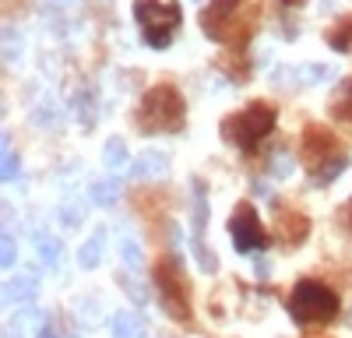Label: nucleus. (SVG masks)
<instances>
[{
    "mask_svg": "<svg viewBox=\"0 0 352 338\" xmlns=\"http://www.w3.org/2000/svg\"><path fill=\"white\" fill-rule=\"evenodd\" d=\"M184 120H187V102L173 84H152L141 95L134 113V124L141 134H176L184 131Z\"/></svg>",
    "mask_w": 352,
    "mask_h": 338,
    "instance_id": "f03ea898",
    "label": "nucleus"
},
{
    "mask_svg": "<svg viewBox=\"0 0 352 338\" xmlns=\"http://www.w3.org/2000/svg\"><path fill=\"white\" fill-rule=\"evenodd\" d=\"M155 289H159V300H162V310L173 317V321H190V286L180 271V261L173 258H162L155 264Z\"/></svg>",
    "mask_w": 352,
    "mask_h": 338,
    "instance_id": "0eeeda50",
    "label": "nucleus"
},
{
    "mask_svg": "<svg viewBox=\"0 0 352 338\" xmlns=\"http://www.w3.org/2000/svg\"><path fill=\"white\" fill-rule=\"evenodd\" d=\"M328 109H331V117H335V120H342V124L352 127V78L338 84V92L331 95Z\"/></svg>",
    "mask_w": 352,
    "mask_h": 338,
    "instance_id": "2eb2a0df",
    "label": "nucleus"
},
{
    "mask_svg": "<svg viewBox=\"0 0 352 338\" xmlns=\"http://www.w3.org/2000/svg\"><path fill=\"white\" fill-rule=\"evenodd\" d=\"M39 338H60V335H56V328H53V321H43L39 324Z\"/></svg>",
    "mask_w": 352,
    "mask_h": 338,
    "instance_id": "c756f323",
    "label": "nucleus"
},
{
    "mask_svg": "<svg viewBox=\"0 0 352 338\" xmlns=\"http://www.w3.org/2000/svg\"><path fill=\"white\" fill-rule=\"evenodd\" d=\"M275 236L285 247H300L310 236V218L303 212H296V208H278V215H275Z\"/></svg>",
    "mask_w": 352,
    "mask_h": 338,
    "instance_id": "1a4fd4ad",
    "label": "nucleus"
},
{
    "mask_svg": "<svg viewBox=\"0 0 352 338\" xmlns=\"http://www.w3.org/2000/svg\"><path fill=\"white\" fill-rule=\"evenodd\" d=\"M240 8H243V0H215L212 8H204L201 11L204 36L215 43H226L232 49H243L254 25H250V18H240Z\"/></svg>",
    "mask_w": 352,
    "mask_h": 338,
    "instance_id": "423d86ee",
    "label": "nucleus"
},
{
    "mask_svg": "<svg viewBox=\"0 0 352 338\" xmlns=\"http://www.w3.org/2000/svg\"><path fill=\"white\" fill-rule=\"evenodd\" d=\"M102 250H106V229H99L96 236H88L81 247H78V264L81 268H96L102 261Z\"/></svg>",
    "mask_w": 352,
    "mask_h": 338,
    "instance_id": "f3484780",
    "label": "nucleus"
},
{
    "mask_svg": "<svg viewBox=\"0 0 352 338\" xmlns=\"http://www.w3.org/2000/svg\"><path fill=\"white\" fill-rule=\"evenodd\" d=\"M120 286H124V293H127V296H131L138 306H144V300H148V289H144L138 278H127V275H120Z\"/></svg>",
    "mask_w": 352,
    "mask_h": 338,
    "instance_id": "5701e85b",
    "label": "nucleus"
},
{
    "mask_svg": "<svg viewBox=\"0 0 352 338\" xmlns=\"http://www.w3.org/2000/svg\"><path fill=\"white\" fill-rule=\"evenodd\" d=\"M120 194H124L120 180H116V177H102V180H96L92 187H88V201L99 205V208H109V205L120 201Z\"/></svg>",
    "mask_w": 352,
    "mask_h": 338,
    "instance_id": "ddd939ff",
    "label": "nucleus"
},
{
    "mask_svg": "<svg viewBox=\"0 0 352 338\" xmlns=\"http://www.w3.org/2000/svg\"><path fill=\"white\" fill-rule=\"evenodd\" d=\"M278 4H282V8H300L303 0H278Z\"/></svg>",
    "mask_w": 352,
    "mask_h": 338,
    "instance_id": "7c9ffc66",
    "label": "nucleus"
},
{
    "mask_svg": "<svg viewBox=\"0 0 352 338\" xmlns=\"http://www.w3.org/2000/svg\"><path fill=\"white\" fill-rule=\"evenodd\" d=\"M166 169H169V159H166L162 152H144V155L134 159L131 177H134V180H155V177L166 173Z\"/></svg>",
    "mask_w": 352,
    "mask_h": 338,
    "instance_id": "f8f14e48",
    "label": "nucleus"
},
{
    "mask_svg": "<svg viewBox=\"0 0 352 338\" xmlns=\"http://www.w3.org/2000/svg\"><path fill=\"white\" fill-rule=\"evenodd\" d=\"M300 152H303V166L314 183H331L345 173L349 166V152L342 141L324 127V124H310L303 127V141H300Z\"/></svg>",
    "mask_w": 352,
    "mask_h": 338,
    "instance_id": "f257e3e1",
    "label": "nucleus"
},
{
    "mask_svg": "<svg viewBox=\"0 0 352 338\" xmlns=\"http://www.w3.org/2000/svg\"><path fill=\"white\" fill-rule=\"evenodd\" d=\"M342 225H345V229H352V197H349V201H345V208H342Z\"/></svg>",
    "mask_w": 352,
    "mask_h": 338,
    "instance_id": "c85d7f7f",
    "label": "nucleus"
},
{
    "mask_svg": "<svg viewBox=\"0 0 352 338\" xmlns=\"http://www.w3.org/2000/svg\"><path fill=\"white\" fill-rule=\"evenodd\" d=\"M272 173H275V177H289V173H292V169H289V159H285V155H278V162L272 159Z\"/></svg>",
    "mask_w": 352,
    "mask_h": 338,
    "instance_id": "cd10ccee",
    "label": "nucleus"
},
{
    "mask_svg": "<svg viewBox=\"0 0 352 338\" xmlns=\"http://www.w3.org/2000/svg\"><path fill=\"white\" fill-rule=\"evenodd\" d=\"M289 317L296 324H324L338 317V293L317 278H300L289 293Z\"/></svg>",
    "mask_w": 352,
    "mask_h": 338,
    "instance_id": "7ed1b4c3",
    "label": "nucleus"
},
{
    "mask_svg": "<svg viewBox=\"0 0 352 338\" xmlns=\"http://www.w3.org/2000/svg\"><path fill=\"white\" fill-rule=\"evenodd\" d=\"M85 218V201H78V197H67V201L60 205V222L64 225H78Z\"/></svg>",
    "mask_w": 352,
    "mask_h": 338,
    "instance_id": "412c9836",
    "label": "nucleus"
},
{
    "mask_svg": "<svg viewBox=\"0 0 352 338\" xmlns=\"http://www.w3.org/2000/svg\"><path fill=\"white\" fill-rule=\"evenodd\" d=\"M113 338H144V321L134 310H120L113 317Z\"/></svg>",
    "mask_w": 352,
    "mask_h": 338,
    "instance_id": "4468645a",
    "label": "nucleus"
},
{
    "mask_svg": "<svg viewBox=\"0 0 352 338\" xmlns=\"http://www.w3.org/2000/svg\"><path fill=\"white\" fill-rule=\"evenodd\" d=\"M102 162H106V169H124L127 166V145H124V137H109L106 141Z\"/></svg>",
    "mask_w": 352,
    "mask_h": 338,
    "instance_id": "6ab92c4d",
    "label": "nucleus"
},
{
    "mask_svg": "<svg viewBox=\"0 0 352 338\" xmlns=\"http://www.w3.org/2000/svg\"><path fill=\"white\" fill-rule=\"evenodd\" d=\"M18 56H21V39H18L14 28H4V60L18 64Z\"/></svg>",
    "mask_w": 352,
    "mask_h": 338,
    "instance_id": "4be33fe9",
    "label": "nucleus"
},
{
    "mask_svg": "<svg viewBox=\"0 0 352 338\" xmlns=\"http://www.w3.org/2000/svg\"><path fill=\"white\" fill-rule=\"evenodd\" d=\"M324 43L338 53H352V14H345L342 21H335L328 32H324Z\"/></svg>",
    "mask_w": 352,
    "mask_h": 338,
    "instance_id": "dca6fc26",
    "label": "nucleus"
},
{
    "mask_svg": "<svg viewBox=\"0 0 352 338\" xmlns=\"http://www.w3.org/2000/svg\"><path fill=\"white\" fill-rule=\"evenodd\" d=\"M190 208H194V218H190V243H201V240H204V229H208V197H204V180H194Z\"/></svg>",
    "mask_w": 352,
    "mask_h": 338,
    "instance_id": "9b49d317",
    "label": "nucleus"
},
{
    "mask_svg": "<svg viewBox=\"0 0 352 338\" xmlns=\"http://www.w3.org/2000/svg\"><path fill=\"white\" fill-rule=\"evenodd\" d=\"M18 155L11 152V134H4V180H14L18 177Z\"/></svg>",
    "mask_w": 352,
    "mask_h": 338,
    "instance_id": "b1692460",
    "label": "nucleus"
},
{
    "mask_svg": "<svg viewBox=\"0 0 352 338\" xmlns=\"http://www.w3.org/2000/svg\"><path fill=\"white\" fill-rule=\"evenodd\" d=\"M36 296H39V278L32 271H21V275L8 278V286H4L8 303H36Z\"/></svg>",
    "mask_w": 352,
    "mask_h": 338,
    "instance_id": "9d476101",
    "label": "nucleus"
},
{
    "mask_svg": "<svg viewBox=\"0 0 352 338\" xmlns=\"http://www.w3.org/2000/svg\"><path fill=\"white\" fill-rule=\"evenodd\" d=\"M18 261V247H14V240L4 233V243H0V264H4V268H11Z\"/></svg>",
    "mask_w": 352,
    "mask_h": 338,
    "instance_id": "a878e982",
    "label": "nucleus"
},
{
    "mask_svg": "<svg viewBox=\"0 0 352 338\" xmlns=\"http://www.w3.org/2000/svg\"><path fill=\"white\" fill-rule=\"evenodd\" d=\"M36 124H39V127H46V124L56 127V124H60V117H56V106H53L50 99L39 102V109H36Z\"/></svg>",
    "mask_w": 352,
    "mask_h": 338,
    "instance_id": "393cba45",
    "label": "nucleus"
},
{
    "mask_svg": "<svg viewBox=\"0 0 352 338\" xmlns=\"http://www.w3.org/2000/svg\"><path fill=\"white\" fill-rule=\"evenodd\" d=\"M74 113L81 117V124H85V127H92L96 102H92V92H88V89H78V92H74Z\"/></svg>",
    "mask_w": 352,
    "mask_h": 338,
    "instance_id": "aec40b11",
    "label": "nucleus"
},
{
    "mask_svg": "<svg viewBox=\"0 0 352 338\" xmlns=\"http://www.w3.org/2000/svg\"><path fill=\"white\" fill-rule=\"evenodd\" d=\"M275 106L272 102H250L247 109H236L232 117L222 120V137L229 141V145H236V148H254L257 141H264L272 131H275Z\"/></svg>",
    "mask_w": 352,
    "mask_h": 338,
    "instance_id": "39448f33",
    "label": "nucleus"
},
{
    "mask_svg": "<svg viewBox=\"0 0 352 338\" xmlns=\"http://www.w3.org/2000/svg\"><path fill=\"white\" fill-rule=\"evenodd\" d=\"M36 250H39V261L43 264H50V268H56V264H60V240H56V236H50V233H39L36 236Z\"/></svg>",
    "mask_w": 352,
    "mask_h": 338,
    "instance_id": "a211bd4d",
    "label": "nucleus"
},
{
    "mask_svg": "<svg viewBox=\"0 0 352 338\" xmlns=\"http://www.w3.org/2000/svg\"><path fill=\"white\" fill-rule=\"evenodd\" d=\"M134 21L152 49H166L184 21V11L176 0H134Z\"/></svg>",
    "mask_w": 352,
    "mask_h": 338,
    "instance_id": "20e7f679",
    "label": "nucleus"
},
{
    "mask_svg": "<svg viewBox=\"0 0 352 338\" xmlns=\"http://www.w3.org/2000/svg\"><path fill=\"white\" fill-rule=\"evenodd\" d=\"M124 261H127L131 268L141 264V247H138V240H131V236H124Z\"/></svg>",
    "mask_w": 352,
    "mask_h": 338,
    "instance_id": "bb28decb",
    "label": "nucleus"
},
{
    "mask_svg": "<svg viewBox=\"0 0 352 338\" xmlns=\"http://www.w3.org/2000/svg\"><path fill=\"white\" fill-rule=\"evenodd\" d=\"M229 236H232V247H236L240 254H254V250H264L268 247V233H264V225L254 212V205H236V212H232L229 218Z\"/></svg>",
    "mask_w": 352,
    "mask_h": 338,
    "instance_id": "6e6552de",
    "label": "nucleus"
}]
</instances>
